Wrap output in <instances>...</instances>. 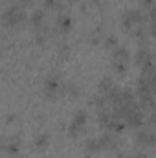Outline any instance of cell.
<instances>
[{"mask_svg": "<svg viewBox=\"0 0 156 158\" xmlns=\"http://www.w3.org/2000/svg\"><path fill=\"white\" fill-rule=\"evenodd\" d=\"M28 20V15L24 11V6L18 2V4H11L9 7L4 9L2 13V22L6 28H17L20 24H24Z\"/></svg>", "mask_w": 156, "mask_h": 158, "instance_id": "obj_1", "label": "cell"}, {"mask_svg": "<svg viewBox=\"0 0 156 158\" xmlns=\"http://www.w3.org/2000/svg\"><path fill=\"white\" fill-rule=\"evenodd\" d=\"M142 20H143V13H142V9H138V7L127 9V11L123 13V17H121V24H123L125 30H134L136 26L142 24Z\"/></svg>", "mask_w": 156, "mask_h": 158, "instance_id": "obj_2", "label": "cell"}, {"mask_svg": "<svg viewBox=\"0 0 156 158\" xmlns=\"http://www.w3.org/2000/svg\"><path fill=\"white\" fill-rule=\"evenodd\" d=\"M134 61H136V64L142 68V72H147V70L154 68V55H153V53L149 52V48H145V46H142V48L136 52Z\"/></svg>", "mask_w": 156, "mask_h": 158, "instance_id": "obj_3", "label": "cell"}, {"mask_svg": "<svg viewBox=\"0 0 156 158\" xmlns=\"http://www.w3.org/2000/svg\"><path fill=\"white\" fill-rule=\"evenodd\" d=\"M61 90H63V86H61V77L59 76H48L44 79V94H46L48 99H53Z\"/></svg>", "mask_w": 156, "mask_h": 158, "instance_id": "obj_4", "label": "cell"}, {"mask_svg": "<svg viewBox=\"0 0 156 158\" xmlns=\"http://www.w3.org/2000/svg\"><path fill=\"white\" fill-rule=\"evenodd\" d=\"M136 142L142 145V147H154L156 145V132L153 129H147V127H142L136 134Z\"/></svg>", "mask_w": 156, "mask_h": 158, "instance_id": "obj_5", "label": "cell"}, {"mask_svg": "<svg viewBox=\"0 0 156 158\" xmlns=\"http://www.w3.org/2000/svg\"><path fill=\"white\" fill-rule=\"evenodd\" d=\"M99 143H101V149H107V151H112L117 147V136L116 132H105L99 136Z\"/></svg>", "mask_w": 156, "mask_h": 158, "instance_id": "obj_6", "label": "cell"}, {"mask_svg": "<svg viewBox=\"0 0 156 158\" xmlns=\"http://www.w3.org/2000/svg\"><path fill=\"white\" fill-rule=\"evenodd\" d=\"M125 123H127L129 127H143V123H145V116H143L142 109L130 112V114L127 116V119H125Z\"/></svg>", "mask_w": 156, "mask_h": 158, "instance_id": "obj_7", "label": "cell"}, {"mask_svg": "<svg viewBox=\"0 0 156 158\" xmlns=\"http://www.w3.org/2000/svg\"><path fill=\"white\" fill-rule=\"evenodd\" d=\"M112 61L129 64V61H130V53H129V50H127L125 46H116V48H112Z\"/></svg>", "mask_w": 156, "mask_h": 158, "instance_id": "obj_8", "label": "cell"}, {"mask_svg": "<svg viewBox=\"0 0 156 158\" xmlns=\"http://www.w3.org/2000/svg\"><path fill=\"white\" fill-rule=\"evenodd\" d=\"M44 20H46V11H44V9H35V11L30 15V24H31L35 30L46 24Z\"/></svg>", "mask_w": 156, "mask_h": 158, "instance_id": "obj_9", "label": "cell"}, {"mask_svg": "<svg viewBox=\"0 0 156 158\" xmlns=\"http://www.w3.org/2000/svg\"><path fill=\"white\" fill-rule=\"evenodd\" d=\"M55 26H57V30H59L61 33H68V31L72 30V19H70L68 15H59V17L55 19Z\"/></svg>", "mask_w": 156, "mask_h": 158, "instance_id": "obj_10", "label": "cell"}, {"mask_svg": "<svg viewBox=\"0 0 156 158\" xmlns=\"http://www.w3.org/2000/svg\"><path fill=\"white\" fill-rule=\"evenodd\" d=\"M4 151H6L9 156H17V155L20 153V142H18V140H11L9 143L4 145Z\"/></svg>", "mask_w": 156, "mask_h": 158, "instance_id": "obj_11", "label": "cell"}, {"mask_svg": "<svg viewBox=\"0 0 156 158\" xmlns=\"http://www.w3.org/2000/svg\"><path fill=\"white\" fill-rule=\"evenodd\" d=\"M84 149H86V153H97V151H101L99 138H88L84 142Z\"/></svg>", "mask_w": 156, "mask_h": 158, "instance_id": "obj_12", "label": "cell"}, {"mask_svg": "<svg viewBox=\"0 0 156 158\" xmlns=\"http://www.w3.org/2000/svg\"><path fill=\"white\" fill-rule=\"evenodd\" d=\"M50 33H51V31H50V26L44 24V26L37 28V37H35V39H37L39 44H44V42L48 40V37H50Z\"/></svg>", "mask_w": 156, "mask_h": 158, "instance_id": "obj_13", "label": "cell"}, {"mask_svg": "<svg viewBox=\"0 0 156 158\" xmlns=\"http://www.w3.org/2000/svg\"><path fill=\"white\" fill-rule=\"evenodd\" d=\"M114 86V83H112V79L110 77H103L99 81V94H109V90Z\"/></svg>", "mask_w": 156, "mask_h": 158, "instance_id": "obj_14", "label": "cell"}, {"mask_svg": "<svg viewBox=\"0 0 156 158\" xmlns=\"http://www.w3.org/2000/svg\"><path fill=\"white\" fill-rule=\"evenodd\" d=\"M86 112L84 110H77L76 114H74V118H72V123H76V125H81V127H84L86 125Z\"/></svg>", "mask_w": 156, "mask_h": 158, "instance_id": "obj_15", "label": "cell"}, {"mask_svg": "<svg viewBox=\"0 0 156 158\" xmlns=\"http://www.w3.org/2000/svg\"><path fill=\"white\" fill-rule=\"evenodd\" d=\"M132 35H134L136 39L140 40L142 44H145V40H147V30H145L143 26H138V28H134V31H132Z\"/></svg>", "mask_w": 156, "mask_h": 158, "instance_id": "obj_16", "label": "cell"}, {"mask_svg": "<svg viewBox=\"0 0 156 158\" xmlns=\"http://www.w3.org/2000/svg\"><path fill=\"white\" fill-rule=\"evenodd\" d=\"M68 134H70L72 138H79L81 134H84V127L76 125V123H70V127H68Z\"/></svg>", "mask_w": 156, "mask_h": 158, "instance_id": "obj_17", "label": "cell"}, {"mask_svg": "<svg viewBox=\"0 0 156 158\" xmlns=\"http://www.w3.org/2000/svg\"><path fill=\"white\" fill-rule=\"evenodd\" d=\"M44 7L48 9H63V2L61 0H44Z\"/></svg>", "mask_w": 156, "mask_h": 158, "instance_id": "obj_18", "label": "cell"}, {"mask_svg": "<svg viewBox=\"0 0 156 158\" xmlns=\"http://www.w3.org/2000/svg\"><path fill=\"white\" fill-rule=\"evenodd\" d=\"M48 142H50V136H48V134H39V136L35 138V145L40 147V149H42V147H46V145H48Z\"/></svg>", "mask_w": 156, "mask_h": 158, "instance_id": "obj_19", "label": "cell"}, {"mask_svg": "<svg viewBox=\"0 0 156 158\" xmlns=\"http://www.w3.org/2000/svg\"><path fill=\"white\" fill-rule=\"evenodd\" d=\"M66 92H68L70 98H77L79 96V86L77 85H74V83H70V85L66 86Z\"/></svg>", "mask_w": 156, "mask_h": 158, "instance_id": "obj_20", "label": "cell"}, {"mask_svg": "<svg viewBox=\"0 0 156 158\" xmlns=\"http://www.w3.org/2000/svg\"><path fill=\"white\" fill-rule=\"evenodd\" d=\"M112 68H114V72H116V74H123V72L127 70V64H125V63H117V61H112Z\"/></svg>", "mask_w": 156, "mask_h": 158, "instance_id": "obj_21", "label": "cell"}, {"mask_svg": "<svg viewBox=\"0 0 156 158\" xmlns=\"http://www.w3.org/2000/svg\"><path fill=\"white\" fill-rule=\"evenodd\" d=\"M105 46H107V48H116L117 46V39L114 37V35H109L107 40H105Z\"/></svg>", "mask_w": 156, "mask_h": 158, "instance_id": "obj_22", "label": "cell"}, {"mask_svg": "<svg viewBox=\"0 0 156 158\" xmlns=\"http://www.w3.org/2000/svg\"><path fill=\"white\" fill-rule=\"evenodd\" d=\"M138 2H140V6H142V7H149V9L154 6V0H138Z\"/></svg>", "mask_w": 156, "mask_h": 158, "instance_id": "obj_23", "label": "cell"}, {"mask_svg": "<svg viewBox=\"0 0 156 158\" xmlns=\"http://www.w3.org/2000/svg\"><path fill=\"white\" fill-rule=\"evenodd\" d=\"M134 158H149V155L143 153V151H136V153H134Z\"/></svg>", "mask_w": 156, "mask_h": 158, "instance_id": "obj_24", "label": "cell"}, {"mask_svg": "<svg viewBox=\"0 0 156 158\" xmlns=\"http://www.w3.org/2000/svg\"><path fill=\"white\" fill-rule=\"evenodd\" d=\"M149 31H151V35L156 37V20L154 22H151V28H149Z\"/></svg>", "mask_w": 156, "mask_h": 158, "instance_id": "obj_25", "label": "cell"}, {"mask_svg": "<svg viewBox=\"0 0 156 158\" xmlns=\"http://www.w3.org/2000/svg\"><path fill=\"white\" fill-rule=\"evenodd\" d=\"M149 123H151V125H156V110L149 116Z\"/></svg>", "mask_w": 156, "mask_h": 158, "instance_id": "obj_26", "label": "cell"}, {"mask_svg": "<svg viewBox=\"0 0 156 158\" xmlns=\"http://www.w3.org/2000/svg\"><path fill=\"white\" fill-rule=\"evenodd\" d=\"M18 2H20V4H22V6H28V4H31V2H33V0H18Z\"/></svg>", "mask_w": 156, "mask_h": 158, "instance_id": "obj_27", "label": "cell"}, {"mask_svg": "<svg viewBox=\"0 0 156 158\" xmlns=\"http://www.w3.org/2000/svg\"><path fill=\"white\" fill-rule=\"evenodd\" d=\"M66 2H70V4H74V2H79V0H66Z\"/></svg>", "mask_w": 156, "mask_h": 158, "instance_id": "obj_28", "label": "cell"}, {"mask_svg": "<svg viewBox=\"0 0 156 158\" xmlns=\"http://www.w3.org/2000/svg\"><path fill=\"white\" fill-rule=\"evenodd\" d=\"M123 158H134V155H132V156H123Z\"/></svg>", "mask_w": 156, "mask_h": 158, "instance_id": "obj_29", "label": "cell"}, {"mask_svg": "<svg viewBox=\"0 0 156 158\" xmlns=\"http://www.w3.org/2000/svg\"><path fill=\"white\" fill-rule=\"evenodd\" d=\"M2 158H7V156H2Z\"/></svg>", "mask_w": 156, "mask_h": 158, "instance_id": "obj_30", "label": "cell"}, {"mask_svg": "<svg viewBox=\"0 0 156 158\" xmlns=\"http://www.w3.org/2000/svg\"><path fill=\"white\" fill-rule=\"evenodd\" d=\"M154 110H156V105H154Z\"/></svg>", "mask_w": 156, "mask_h": 158, "instance_id": "obj_31", "label": "cell"}]
</instances>
